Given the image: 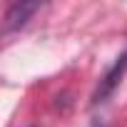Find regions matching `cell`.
Here are the masks:
<instances>
[{
    "instance_id": "cell-1",
    "label": "cell",
    "mask_w": 127,
    "mask_h": 127,
    "mask_svg": "<svg viewBox=\"0 0 127 127\" xmlns=\"http://www.w3.org/2000/svg\"><path fill=\"white\" fill-rule=\"evenodd\" d=\"M125 72H127V52H122V55L112 62V67L100 77V85H97V90L92 92V105H102V102H107V97L120 87Z\"/></svg>"
},
{
    "instance_id": "cell-2",
    "label": "cell",
    "mask_w": 127,
    "mask_h": 127,
    "mask_svg": "<svg viewBox=\"0 0 127 127\" xmlns=\"http://www.w3.org/2000/svg\"><path fill=\"white\" fill-rule=\"evenodd\" d=\"M40 10V3H13L5 13V32H13L18 28H23L32 13Z\"/></svg>"
}]
</instances>
